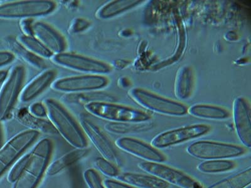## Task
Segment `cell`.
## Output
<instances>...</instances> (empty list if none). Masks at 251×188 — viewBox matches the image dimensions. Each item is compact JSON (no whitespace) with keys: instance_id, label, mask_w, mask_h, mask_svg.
<instances>
[{"instance_id":"20","label":"cell","mask_w":251,"mask_h":188,"mask_svg":"<svg viewBox=\"0 0 251 188\" xmlns=\"http://www.w3.org/2000/svg\"><path fill=\"white\" fill-rule=\"evenodd\" d=\"M194 73L191 67H181L176 75V95L180 99H187L192 95L194 86Z\"/></svg>"},{"instance_id":"17","label":"cell","mask_w":251,"mask_h":188,"mask_svg":"<svg viewBox=\"0 0 251 188\" xmlns=\"http://www.w3.org/2000/svg\"><path fill=\"white\" fill-rule=\"evenodd\" d=\"M55 77V71L50 70L45 71L42 74L38 76L22 92V101L30 102L38 97L51 84Z\"/></svg>"},{"instance_id":"30","label":"cell","mask_w":251,"mask_h":188,"mask_svg":"<svg viewBox=\"0 0 251 188\" xmlns=\"http://www.w3.org/2000/svg\"><path fill=\"white\" fill-rule=\"evenodd\" d=\"M29 156H30V154H26V155L22 157L13 165L8 176L9 182L15 183L18 179L20 178L22 172L24 171L25 167L26 164H27Z\"/></svg>"},{"instance_id":"11","label":"cell","mask_w":251,"mask_h":188,"mask_svg":"<svg viewBox=\"0 0 251 188\" xmlns=\"http://www.w3.org/2000/svg\"><path fill=\"white\" fill-rule=\"evenodd\" d=\"M138 167L151 175L165 181L168 184L180 188H203L200 183L183 172L160 163L143 162L140 163Z\"/></svg>"},{"instance_id":"9","label":"cell","mask_w":251,"mask_h":188,"mask_svg":"<svg viewBox=\"0 0 251 188\" xmlns=\"http://www.w3.org/2000/svg\"><path fill=\"white\" fill-rule=\"evenodd\" d=\"M53 60L60 66L90 75L106 74L111 70L106 63L75 53H59L53 57Z\"/></svg>"},{"instance_id":"3","label":"cell","mask_w":251,"mask_h":188,"mask_svg":"<svg viewBox=\"0 0 251 188\" xmlns=\"http://www.w3.org/2000/svg\"><path fill=\"white\" fill-rule=\"evenodd\" d=\"M89 113L113 122L143 123L151 119L145 112L112 102H94L84 106Z\"/></svg>"},{"instance_id":"6","label":"cell","mask_w":251,"mask_h":188,"mask_svg":"<svg viewBox=\"0 0 251 188\" xmlns=\"http://www.w3.org/2000/svg\"><path fill=\"white\" fill-rule=\"evenodd\" d=\"M187 152L200 160H217L238 158L246 153V149L237 145L201 141L190 145Z\"/></svg>"},{"instance_id":"2","label":"cell","mask_w":251,"mask_h":188,"mask_svg":"<svg viewBox=\"0 0 251 188\" xmlns=\"http://www.w3.org/2000/svg\"><path fill=\"white\" fill-rule=\"evenodd\" d=\"M52 152V142L48 139L40 141L30 153L21 176L13 188H36L49 164Z\"/></svg>"},{"instance_id":"13","label":"cell","mask_w":251,"mask_h":188,"mask_svg":"<svg viewBox=\"0 0 251 188\" xmlns=\"http://www.w3.org/2000/svg\"><path fill=\"white\" fill-rule=\"evenodd\" d=\"M81 125L87 136L104 158L111 162L112 164L120 165V160L117 151L114 148L111 141L99 129L97 125L90 120L86 119L82 120Z\"/></svg>"},{"instance_id":"36","label":"cell","mask_w":251,"mask_h":188,"mask_svg":"<svg viewBox=\"0 0 251 188\" xmlns=\"http://www.w3.org/2000/svg\"><path fill=\"white\" fill-rule=\"evenodd\" d=\"M8 76V72L5 70L0 71V84L6 80Z\"/></svg>"},{"instance_id":"1","label":"cell","mask_w":251,"mask_h":188,"mask_svg":"<svg viewBox=\"0 0 251 188\" xmlns=\"http://www.w3.org/2000/svg\"><path fill=\"white\" fill-rule=\"evenodd\" d=\"M44 106L49 119L58 133L75 148H86L87 141L82 130L64 107L52 98L45 100Z\"/></svg>"},{"instance_id":"23","label":"cell","mask_w":251,"mask_h":188,"mask_svg":"<svg viewBox=\"0 0 251 188\" xmlns=\"http://www.w3.org/2000/svg\"><path fill=\"white\" fill-rule=\"evenodd\" d=\"M194 117L211 120H224L230 117V112L223 107L208 104H197L188 110Z\"/></svg>"},{"instance_id":"16","label":"cell","mask_w":251,"mask_h":188,"mask_svg":"<svg viewBox=\"0 0 251 188\" xmlns=\"http://www.w3.org/2000/svg\"><path fill=\"white\" fill-rule=\"evenodd\" d=\"M33 37L39 40L48 50L56 55L63 53L66 44L61 35L44 22H36L31 25Z\"/></svg>"},{"instance_id":"4","label":"cell","mask_w":251,"mask_h":188,"mask_svg":"<svg viewBox=\"0 0 251 188\" xmlns=\"http://www.w3.org/2000/svg\"><path fill=\"white\" fill-rule=\"evenodd\" d=\"M129 95L140 106L154 113L176 117L185 116L188 113L187 107L184 104L161 97L143 89H132Z\"/></svg>"},{"instance_id":"12","label":"cell","mask_w":251,"mask_h":188,"mask_svg":"<svg viewBox=\"0 0 251 188\" xmlns=\"http://www.w3.org/2000/svg\"><path fill=\"white\" fill-rule=\"evenodd\" d=\"M108 84V80L100 75H86L60 78L53 84L55 90L67 94L98 91Z\"/></svg>"},{"instance_id":"10","label":"cell","mask_w":251,"mask_h":188,"mask_svg":"<svg viewBox=\"0 0 251 188\" xmlns=\"http://www.w3.org/2000/svg\"><path fill=\"white\" fill-rule=\"evenodd\" d=\"M25 75L24 67H15L0 91V120L5 119L14 106L23 85Z\"/></svg>"},{"instance_id":"18","label":"cell","mask_w":251,"mask_h":188,"mask_svg":"<svg viewBox=\"0 0 251 188\" xmlns=\"http://www.w3.org/2000/svg\"><path fill=\"white\" fill-rule=\"evenodd\" d=\"M117 178L123 183L140 188H169L170 187L165 181L153 176L125 172L119 174Z\"/></svg>"},{"instance_id":"22","label":"cell","mask_w":251,"mask_h":188,"mask_svg":"<svg viewBox=\"0 0 251 188\" xmlns=\"http://www.w3.org/2000/svg\"><path fill=\"white\" fill-rule=\"evenodd\" d=\"M142 0H116L105 4L99 10L98 16L101 19H109L136 7Z\"/></svg>"},{"instance_id":"25","label":"cell","mask_w":251,"mask_h":188,"mask_svg":"<svg viewBox=\"0 0 251 188\" xmlns=\"http://www.w3.org/2000/svg\"><path fill=\"white\" fill-rule=\"evenodd\" d=\"M251 183V167L219 181L208 188H243Z\"/></svg>"},{"instance_id":"37","label":"cell","mask_w":251,"mask_h":188,"mask_svg":"<svg viewBox=\"0 0 251 188\" xmlns=\"http://www.w3.org/2000/svg\"><path fill=\"white\" fill-rule=\"evenodd\" d=\"M1 142H2L1 133V130H0V148H1Z\"/></svg>"},{"instance_id":"14","label":"cell","mask_w":251,"mask_h":188,"mask_svg":"<svg viewBox=\"0 0 251 188\" xmlns=\"http://www.w3.org/2000/svg\"><path fill=\"white\" fill-rule=\"evenodd\" d=\"M235 129L240 141L246 147H251V108L250 103L243 97H238L233 105Z\"/></svg>"},{"instance_id":"31","label":"cell","mask_w":251,"mask_h":188,"mask_svg":"<svg viewBox=\"0 0 251 188\" xmlns=\"http://www.w3.org/2000/svg\"><path fill=\"white\" fill-rule=\"evenodd\" d=\"M95 165L97 168L102 174L108 177H117L119 175V171L115 165L111 162L102 158H98L95 160Z\"/></svg>"},{"instance_id":"32","label":"cell","mask_w":251,"mask_h":188,"mask_svg":"<svg viewBox=\"0 0 251 188\" xmlns=\"http://www.w3.org/2000/svg\"><path fill=\"white\" fill-rule=\"evenodd\" d=\"M84 180L89 188H105L102 185L100 176L95 170H86L84 174Z\"/></svg>"},{"instance_id":"35","label":"cell","mask_w":251,"mask_h":188,"mask_svg":"<svg viewBox=\"0 0 251 188\" xmlns=\"http://www.w3.org/2000/svg\"><path fill=\"white\" fill-rule=\"evenodd\" d=\"M104 185L106 188H134L125 183L111 180H105Z\"/></svg>"},{"instance_id":"29","label":"cell","mask_w":251,"mask_h":188,"mask_svg":"<svg viewBox=\"0 0 251 188\" xmlns=\"http://www.w3.org/2000/svg\"><path fill=\"white\" fill-rule=\"evenodd\" d=\"M13 50H14L18 55L24 59L25 61L31 64V66H34L37 69H44L46 67V63L41 57L31 52L25 47L22 45L14 42L13 44Z\"/></svg>"},{"instance_id":"19","label":"cell","mask_w":251,"mask_h":188,"mask_svg":"<svg viewBox=\"0 0 251 188\" xmlns=\"http://www.w3.org/2000/svg\"><path fill=\"white\" fill-rule=\"evenodd\" d=\"M67 104L84 105L94 102H111L114 98L111 94L98 91L84 92V93L67 94L62 98Z\"/></svg>"},{"instance_id":"5","label":"cell","mask_w":251,"mask_h":188,"mask_svg":"<svg viewBox=\"0 0 251 188\" xmlns=\"http://www.w3.org/2000/svg\"><path fill=\"white\" fill-rule=\"evenodd\" d=\"M54 2L47 0H29L0 5V19H27L50 14L55 10Z\"/></svg>"},{"instance_id":"15","label":"cell","mask_w":251,"mask_h":188,"mask_svg":"<svg viewBox=\"0 0 251 188\" xmlns=\"http://www.w3.org/2000/svg\"><path fill=\"white\" fill-rule=\"evenodd\" d=\"M116 144L123 151L147 161V162L161 163L166 161V157L158 150L136 139L120 138L116 141Z\"/></svg>"},{"instance_id":"38","label":"cell","mask_w":251,"mask_h":188,"mask_svg":"<svg viewBox=\"0 0 251 188\" xmlns=\"http://www.w3.org/2000/svg\"><path fill=\"white\" fill-rule=\"evenodd\" d=\"M243 188H251V184H250V185H248V186H246V187H244Z\"/></svg>"},{"instance_id":"33","label":"cell","mask_w":251,"mask_h":188,"mask_svg":"<svg viewBox=\"0 0 251 188\" xmlns=\"http://www.w3.org/2000/svg\"><path fill=\"white\" fill-rule=\"evenodd\" d=\"M30 112L35 117L44 118L47 115L46 106L42 103H35L30 107Z\"/></svg>"},{"instance_id":"28","label":"cell","mask_w":251,"mask_h":188,"mask_svg":"<svg viewBox=\"0 0 251 188\" xmlns=\"http://www.w3.org/2000/svg\"><path fill=\"white\" fill-rule=\"evenodd\" d=\"M19 40L20 44L40 57L48 59L53 56V53L33 36L22 35Z\"/></svg>"},{"instance_id":"21","label":"cell","mask_w":251,"mask_h":188,"mask_svg":"<svg viewBox=\"0 0 251 188\" xmlns=\"http://www.w3.org/2000/svg\"><path fill=\"white\" fill-rule=\"evenodd\" d=\"M17 118L22 124L30 127L31 130L47 134H57L58 132L51 122L43 118L35 117L26 109H22L18 113Z\"/></svg>"},{"instance_id":"26","label":"cell","mask_w":251,"mask_h":188,"mask_svg":"<svg viewBox=\"0 0 251 188\" xmlns=\"http://www.w3.org/2000/svg\"><path fill=\"white\" fill-rule=\"evenodd\" d=\"M151 128V125L145 122H109L105 125V129L109 133L120 135L134 134L145 131Z\"/></svg>"},{"instance_id":"8","label":"cell","mask_w":251,"mask_h":188,"mask_svg":"<svg viewBox=\"0 0 251 188\" xmlns=\"http://www.w3.org/2000/svg\"><path fill=\"white\" fill-rule=\"evenodd\" d=\"M39 132L28 130L17 134L0 148V177L39 136Z\"/></svg>"},{"instance_id":"7","label":"cell","mask_w":251,"mask_h":188,"mask_svg":"<svg viewBox=\"0 0 251 188\" xmlns=\"http://www.w3.org/2000/svg\"><path fill=\"white\" fill-rule=\"evenodd\" d=\"M211 127L205 124H196L170 130L157 135L151 141V144L154 148L164 149L186 141L194 140L205 135Z\"/></svg>"},{"instance_id":"24","label":"cell","mask_w":251,"mask_h":188,"mask_svg":"<svg viewBox=\"0 0 251 188\" xmlns=\"http://www.w3.org/2000/svg\"><path fill=\"white\" fill-rule=\"evenodd\" d=\"M89 153V149L86 148L76 149L75 151L69 152L65 155L60 157L56 160L49 167L47 174L48 176H52L59 174L63 170L66 169L67 167L78 161L82 160Z\"/></svg>"},{"instance_id":"27","label":"cell","mask_w":251,"mask_h":188,"mask_svg":"<svg viewBox=\"0 0 251 188\" xmlns=\"http://www.w3.org/2000/svg\"><path fill=\"white\" fill-rule=\"evenodd\" d=\"M235 166V163L228 160H207L199 164L197 169L203 173L215 174L230 171Z\"/></svg>"},{"instance_id":"34","label":"cell","mask_w":251,"mask_h":188,"mask_svg":"<svg viewBox=\"0 0 251 188\" xmlns=\"http://www.w3.org/2000/svg\"><path fill=\"white\" fill-rule=\"evenodd\" d=\"M15 59L13 53L6 51H0V67L6 66Z\"/></svg>"}]
</instances>
